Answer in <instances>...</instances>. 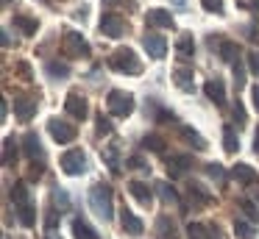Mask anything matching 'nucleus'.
<instances>
[{"mask_svg": "<svg viewBox=\"0 0 259 239\" xmlns=\"http://www.w3.org/2000/svg\"><path fill=\"white\" fill-rule=\"evenodd\" d=\"M12 203H14V209H17L20 222H23L25 228H34L36 214H34V206H31V198H28V186H25V181H17V183L12 186Z\"/></svg>", "mask_w": 259, "mask_h": 239, "instance_id": "1", "label": "nucleus"}, {"mask_svg": "<svg viewBox=\"0 0 259 239\" xmlns=\"http://www.w3.org/2000/svg\"><path fill=\"white\" fill-rule=\"evenodd\" d=\"M106 64L112 67L114 72H123V75H140L142 72V64H140V59H137V53L131 47H117L109 56Z\"/></svg>", "mask_w": 259, "mask_h": 239, "instance_id": "2", "label": "nucleus"}, {"mask_svg": "<svg viewBox=\"0 0 259 239\" xmlns=\"http://www.w3.org/2000/svg\"><path fill=\"white\" fill-rule=\"evenodd\" d=\"M90 206L101 220H106V222L112 220V186L95 183V186L90 189Z\"/></svg>", "mask_w": 259, "mask_h": 239, "instance_id": "3", "label": "nucleus"}, {"mask_svg": "<svg viewBox=\"0 0 259 239\" xmlns=\"http://www.w3.org/2000/svg\"><path fill=\"white\" fill-rule=\"evenodd\" d=\"M106 111L112 117H128L131 111H134V94L131 92H123V89H112L106 98Z\"/></svg>", "mask_w": 259, "mask_h": 239, "instance_id": "4", "label": "nucleus"}, {"mask_svg": "<svg viewBox=\"0 0 259 239\" xmlns=\"http://www.w3.org/2000/svg\"><path fill=\"white\" fill-rule=\"evenodd\" d=\"M62 50H64V56H70V59H90V42H87L84 36H81L78 31H64V36H62Z\"/></svg>", "mask_w": 259, "mask_h": 239, "instance_id": "5", "label": "nucleus"}, {"mask_svg": "<svg viewBox=\"0 0 259 239\" xmlns=\"http://www.w3.org/2000/svg\"><path fill=\"white\" fill-rule=\"evenodd\" d=\"M59 167H62L67 175H81V172L87 170V156H84V150H81V148L67 150V153L59 159Z\"/></svg>", "mask_w": 259, "mask_h": 239, "instance_id": "6", "label": "nucleus"}, {"mask_svg": "<svg viewBox=\"0 0 259 239\" xmlns=\"http://www.w3.org/2000/svg\"><path fill=\"white\" fill-rule=\"evenodd\" d=\"M48 131H51V136H53V142L56 145H70L75 139V128L70 125V122H64V120H48Z\"/></svg>", "mask_w": 259, "mask_h": 239, "instance_id": "7", "label": "nucleus"}, {"mask_svg": "<svg viewBox=\"0 0 259 239\" xmlns=\"http://www.w3.org/2000/svg\"><path fill=\"white\" fill-rule=\"evenodd\" d=\"M125 20L120 14H112V11H109V14H103L101 17V33L103 36H109V39H120L125 33Z\"/></svg>", "mask_w": 259, "mask_h": 239, "instance_id": "8", "label": "nucleus"}, {"mask_svg": "<svg viewBox=\"0 0 259 239\" xmlns=\"http://www.w3.org/2000/svg\"><path fill=\"white\" fill-rule=\"evenodd\" d=\"M64 111L70 117H75V120H87L90 117V103H87V98L81 92H70L67 100H64Z\"/></svg>", "mask_w": 259, "mask_h": 239, "instance_id": "9", "label": "nucleus"}, {"mask_svg": "<svg viewBox=\"0 0 259 239\" xmlns=\"http://www.w3.org/2000/svg\"><path fill=\"white\" fill-rule=\"evenodd\" d=\"M34 114H36V98H31V94H14V117L28 122Z\"/></svg>", "mask_w": 259, "mask_h": 239, "instance_id": "10", "label": "nucleus"}, {"mask_svg": "<svg viewBox=\"0 0 259 239\" xmlns=\"http://www.w3.org/2000/svg\"><path fill=\"white\" fill-rule=\"evenodd\" d=\"M142 44H145L151 59H164V56H167V39L159 36V33H145V36H142Z\"/></svg>", "mask_w": 259, "mask_h": 239, "instance_id": "11", "label": "nucleus"}, {"mask_svg": "<svg viewBox=\"0 0 259 239\" xmlns=\"http://www.w3.org/2000/svg\"><path fill=\"white\" fill-rule=\"evenodd\" d=\"M203 92H206V98L212 100L214 106H226V86H223V78H209V81L203 83Z\"/></svg>", "mask_w": 259, "mask_h": 239, "instance_id": "12", "label": "nucleus"}, {"mask_svg": "<svg viewBox=\"0 0 259 239\" xmlns=\"http://www.w3.org/2000/svg\"><path fill=\"white\" fill-rule=\"evenodd\" d=\"M120 222H123V231L128 233V236H140V233L145 231L142 220H140V217H137L131 209H125V206H123V211H120Z\"/></svg>", "mask_w": 259, "mask_h": 239, "instance_id": "13", "label": "nucleus"}, {"mask_svg": "<svg viewBox=\"0 0 259 239\" xmlns=\"http://www.w3.org/2000/svg\"><path fill=\"white\" fill-rule=\"evenodd\" d=\"M212 42V47H218V56L223 61H240V47H237L234 42H229V39H209Z\"/></svg>", "mask_w": 259, "mask_h": 239, "instance_id": "14", "label": "nucleus"}, {"mask_svg": "<svg viewBox=\"0 0 259 239\" xmlns=\"http://www.w3.org/2000/svg\"><path fill=\"white\" fill-rule=\"evenodd\" d=\"M145 22H148V25H153V28H176L173 14L164 11V9H151L145 14Z\"/></svg>", "mask_w": 259, "mask_h": 239, "instance_id": "15", "label": "nucleus"}, {"mask_svg": "<svg viewBox=\"0 0 259 239\" xmlns=\"http://www.w3.org/2000/svg\"><path fill=\"white\" fill-rule=\"evenodd\" d=\"M231 175H234V181L242 183V186H253V183H259V172L253 170V167H248V164H234Z\"/></svg>", "mask_w": 259, "mask_h": 239, "instance_id": "16", "label": "nucleus"}, {"mask_svg": "<svg viewBox=\"0 0 259 239\" xmlns=\"http://www.w3.org/2000/svg\"><path fill=\"white\" fill-rule=\"evenodd\" d=\"M173 83L181 92H192V89H195V75H192V70H187V67H179V70H173Z\"/></svg>", "mask_w": 259, "mask_h": 239, "instance_id": "17", "label": "nucleus"}, {"mask_svg": "<svg viewBox=\"0 0 259 239\" xmlns=\"http://www.w3.org/2000/svg\"><path fill=\"white\" fill-rule=\"evenodd\" d=\"M156 236L159 239H179V231H176L173 217H167V214L159 217V220H156Z\"/></svg>", "mask_w": 259, "mask_h": 239, "instance_id": "18", "label": "nucleus"}, {"mask_svg": "<svg viewBox=\"0 0 259 239\" xmlns=\"http://www.w3.org/2000/svg\"><path fill=\"white\" fill-rule=\"evenodd\" d=\"M128 192L134 195V198L140 200L142 206H151V203H153V189L148 186V183H142V181H131V183H128Z\"/></svg>", "mask_w": 259, "mask_h": 239, "instance_id": "19", "label": "nucleus"}, {"mask_svg": "<svg viewBox=\"0 0 259 239\" xmlns=\"http://www.w3.org/2000/svg\"><path fill=\"white\" fill-rule=\"evenodd\" d=\"M190 203H192V209H203V206L212 203V195L201 183H190Z\"/></svg>", "mask_w": 259, "mask_h": 239, "instance_id": "20", "label": "nucleus"}, {"mask_svg": "<svg viewBox=\"0 0 259 239\" xmlns=\"http://www.w3.org/2000/svg\"><path fill=\"white\" fill-rule=\"evenodd\" d=\"M190 167H192V156H173V159L167 161V172H170L173 178L184 175Z\"/></svg>", "mask_w": 259, "mask_h": 239, "instance_id": "21", "label": "nucleus"}, {"mask_svg": "<svg viewBox=\"0 0 259 239\" xmlns=\"http://www.w3.org/2000/svg\"><path fill=\"white\" fill-rule=\"evenodd\" d=\"M73 236L75 239H101L95 228H92L87 220H81V217H75V220H73Z\"/></svg>", "mask_w": 259, "mask_h": 239, "instance_id": "22", "label": "nucleus"}, {"mask_svg": "<svg viewBox=\"0 0 259 239\" xmlns=\"http://www.w3.org/2000/svg\"><path fill=\"white\" fill-rule=\"evenodd\" d=\"M176 53L181 59H192V53H195V39H192V33H181L176 39Z\"/></svg>", "mask_w": 259, "mask_h": 239, "instance_id": "23", "label": "nucleus"}, {"mask_svg": "<svg viewBox=\"0 0 259 239\" xmlns=\"http://www.w3.org/2000/svg\"><path fill=\"white\" fill-rule=\"evenodd\" d=\"M23 142H25V156H28L31 161H42V145H39V136H36V133H28V136H25Z\"/></svg>", "mask_w": 259, "mask_h": 239, "instance_id": "24", "label": "nucleus"}, {"mask_svg": "<svg viewBox=\"0 0 259 239\" xmlns=\"http://www.w3.org/2000/svg\"><path fill=\"white\" fill-rule=\"evenodd\" d=\"M179 131H181V136H184V142H187V145H192L195 150H206V142H203V136H201L198 131H192L190 125H181Z\"/></svg>", "mask_w": 259, "mask_h": 239, "instance_id": "25", "label": "nucleus"}, {"mask_svg": "<svg viewBox=\"0 0 259 239\" xmlns=\"http://www.w3.org/2000/svg\"><path fill=\"white\" fill-rule=\"evenodd\" d=\"M14 25H17L20 31L25 33V36H34V33H36V28H39V22H36L34 17H25V14H17V17H14Z\"/></svg>", "mask_w": 259, "mask_h": 239, "instance_id": "26", "label": "nucleus"}, {"mask_svg": "<svg viewBox=\"0 0 259 239\" xmlns=\"http://www.w3.org/2000/svg\"><path fill=\"white\" fill-rule=\"evenodd\" d=\"M223 148H226L229 156H234L237 150H240V142H237V133H234L231 125H223Z\"/></svg>", "mask_w": 259, "mask_h": 239, "instance_id": "27", "label": "nucleus"}, {"mask_svg": "<svg viewBox=\"0 0 259 239\" xmlns=\"http://www.w3.org/2000/svg\"><path fill=\"white\" fill-rule=\"evenodd\" d=\"M142 148H145V150H153V153H164V150H167V145H164L162 136H156V133H148V136L142 139Z\"/></svg>", "mask_w": 259, "mask_h": 239, "instance_id": "28", "label": "nucleus"}, {"mask_svg": "<svg viewBox=\"0 0 259 239\" xmlns=\"http://www.w3.org/2000/svg\"><path fill=\"white\" fill-rule=\"evenodd\" d=\"M234 233H237L240 239H256L253 222H248V220H234Z\"/></svg>", "mask_w": 259, "mask_h": 239, "instance_id": "29", "label": "nucleus"}, {"mask_svg": "<svg viewBox=\"0 0 259 239\" xmlns=\"http://www.w3.org/2000/svg\"><path fill=\"white\" fill-rule=\"evenodd\" d=\"M14 159H17V145H14V136H6L3 139V164H14Z\"/></svg>", "mask_w": 259, "mask_h": 239, "instance_id": "30", "label": "nucleus"}, {"mask_svg": "<svg viewBox=\"0 0 259 239\" xmlns=\"http://www.w3.org/2000/svg\"><path fill=\"white\" fill-rule=\"evenodd\" d=\"M156 189H159V198H162L164 203H173V206L179 203V192H176V189L170 186V183H164V181H162V183H156Z\"/></svg>", "mask_w": 259, "mask_h": 239, "instance_id": "31", "label": "nucleus"}, {"mask_svg": "<svg viewBox=\"0 0 259 239\" xmlns=\"http://www.w3.org/2000/svg\"><path fill=\"white\" fill-rule=\"evenodd\" d=\"M48 72H51V78H67L70 67L64 61H48Z\"/></svg>", "mask_w": 259, "mask_h": 239, "instance_id": "32", "label": "nucleus"}, {"mask_svg": "<svg viewBox=\"0 0 259 239\" xmlns=\"http://www.w3.org/2000/svg\"><path fill=\"white\" fill-rule=\"evenodd\" d=\"M187 233H190V239H209V225L190 222V225H187Z\"/></svg>", "mask_w": 259, "mask_h": 239, "instance_id": "33", "label": "nucleus"}, {"mask_svg": "<svg viewBox=\"0 0 259 239\" xmlns=\"http://www.w3.org/2000/svg\"><path fill=\"white\" fill-rule=\"evenodd\" d=\"M240 209H242V211H245V214H248V220H251V222H259V209H256V206H253V200L242 198V200H240Z\"/></svg>", "mask_w": 259, "mask_h": 239, "instance_id": "34", "label": "nucleus"}, {"mask_svg": "<svg viewBox=\"0 0 259 239\" xmlns=\"http://www.w3.org/2000/svg\"><path fill=\"white\" fill-rule=\"evenodd\" d=\"M234 86L237 89L245 86V67H242V61H234Z\"/></svg>", "mask_w": 259, "mask_h": 239, "instance_id": "35", "label": "nucleus"}, {"mask_svg": "<svg viewBox=\"0 0 259 239\" xmlns=\"http://www.w3.org/2000/svg\"><path fill=\"white\" fill-rule=\"evenodd\" d=\"M103 159H106V164H109V170H112V172L120 170V167H117V153H114V148H106V150H103Z\"/></svg>", "mask_w": 259, "mask_h": 239, "instance_id": "36", "label": "nucleus"}, {"mask_svg": "<svg viewBox=\"0 0 259 239\" xmlns=\"http://www.w3.org/2000/svg\"><path fill=\"white\" fill-rule=\"evenodd\" d=\"M206 175L214 178V181H223L226 172H223V167H220V164H206Z\"/></svg>", "mask_w": 259, "mask_h": 239, "instance_id": "37", "label": "nucleus"}, {"mask_svg": "<svg viewBox=\"0 0 259 239\" xmlns=\"http://www.w3.org/2000/svg\"><path fill=\"white\" fill-rule=\"evenodd\" d=\"M234 120H237V128H242V125H245V109H242V103H240V100L234 103Z\"/></svg>", "mask_w": 259, "mask_h": 239, "instance_id": "38", "label": "nucleus"}, {"mask_svg": "<svg viewBox=\"0 0 259 239\" xmlns=\"http://www.w3.org/2000/svg\"><path fill=\"white\" fill-rule=\"evenodd\" d=\"M248 67H251L253 75H259V50H251V53H248Z\"/></svg>", "mask_w": 259, "mask_h": 239, "instance_id": "39", "label": "nucleus"}, {"mask_svg": "<svg viewBox=\"0 0 259 239\" xmlns=\"http://www.w3.org/2000/svg\"><path fill=\"white\" fill-rule=\"evenodd\" d=\"M206 11H214V14H223V3L220 0H201Z\"/></svg>", "mask_w": 259, "mask_h": 239, "instance_id": "40", "label": "nucleus"}, {"mask_svg": "<svg viewBox=\"0 0 259 239\" xmlns=\"http://www.w3.org/2000/svg\"><path fill=\"white\" fill-rule=\"evenodd\" d=\"M45 228H48V233H53L56 231V211H48V220H45Z\"/></svg>", "mask_w": 259, "mask_h": 239, "instance_id": "41", "label": "nucleus"}, {"mask_svg": "<svg viewBox=\"0 0 259 239\" xmlns=\"http://www.w3.org/2000/svg\"><path fill=\"white\" fill-rule=\"evenodd\" d=\"M128 167H134V170H148V164L140 159V156H131V159H128Z\"/></svg>", "mask_w": 259, "mask_h": 239, "instance_id": "42", "label": "nucleus"}, {"mask_svg": "<svg viewBox=\"0 0 259 239\" xmlns=\"http://www.w3.org/2000/svg\"><path fill=\"white\" fill-rule=\"evenodd\" d=\"M17 70H20V75H23V78H31V64H28V61H20Z\"/></svg>", "mask_w": 259, "mask_h": 239, "instance_id": "43", "label": "nucleus"}, {"mask_svg": "<svg viewBox=\"0 0 259 239\" xmlns=\"http://www.w3.org/2000/svg\"><path fill=\"white\" fill-rule=\"evenodd\" d=\"M98 131H101V133H109V131H112L109 120H103V114H101V120H98Z\"/></svg>", "mask_w": 259, "mask_h": 239, "instance_id": "44", "label": "nucleus"}, {"mask_svg": "<svg viewBox=\"0 0 259 239\" xmlns=\"http://www.w3.org/2000/svg\"><path fill=\"white\" fill-rule=\"evenodd\" d=\"M53 198H56V200H62V206L67 209V195H64V192H59V189H56V192H53Z\"/></svg>", "mask_w": 259, "mask_h": 239, "instance_id": "45", "label": "nucleus"}, {"mask_svg": "<svg viewBox=\"0 0 259 239\" xmlns=\"http://www.w3.org/2000/svg\"><path fill=\"white\" fill-rule=\"evenodd\" d=\"M251 94H253V106H256V109H259V83H256V86L251 89Z\"/></svg>", "mask_w": 259, "mask_h": 239, "instance_id": "46", "label": "nucleus"}, {"mask_svg": "<svg viewBox=\"0 0 259 239\" xmlns=\"http://www.w3.org/2000/svg\"><path fill=\"white\" fill-rule=\"evenodd\" d=\"M253 150L259 153V128H256V139H253Z\"/></svg>", "mask_w": 259, "mask_h": 239, "instance_id": "47", "label": "nucleus"}, {"mask_svg": "<svg viewBox=\"0 0 259 239\" xmlns=\"http://www.w3.org/2000/svg\"><path fill=\"white\" fill-rule=\"evenodd\" d=\"M253 9H256V11H259V0H253Z\"/></svg>", "mask_w": 259, "mask_h": 239, "instance_id": "48", "label": "nucleus"}, {"mask_svg": "<svg viewBox=\"0 0 259 239\" xmlns=\"http://www.w3.org/2000/svg\"><path fill=\"white\" fill-rule=\"evenodd\" d=\"M103 3H117V0H103Z\"/></svg>", "mask_w": 259, "mask_h": 239, "instance_id": "49", "label": "nucleus"}, {"mask_svg": "<svg viewBox=\"0 0 259 239\" xmlns=\"http://www.w3.org/2000/svg\"><path fill=\"white\" fill-rule=\"evenodd\" d=\"M176 3H179V6H181V3H184V0H176ZM181 9H184V6H181Z\"/></svg>", "mask_w": 259, "mask_h": 239, "instance_id": "50", "label": "nucleus"}, {"mask_svg": "<svg viewBox=\"0 0 259 239\" xmlns=\"http://www.w3.org/2000/svg\"><path fill=\"white\" fill-rule=\"evenodd\" d=\"M45 3H48V0H45Z\"/></svg>", "mask_w": 259, "mask_h": 239, "instance_id": "51", "label": "nucleus"}]
</instances>
